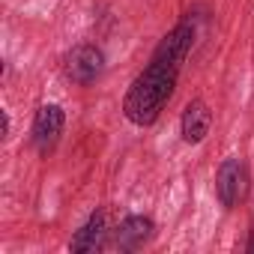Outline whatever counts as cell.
<instances>
[{"mask_svg": "<svg viewBox=\"0 0 254 254\" xmlns=\"http://www.w3.org/2000/svg\"><path fill=\"white\" fill-rule=\"evenodd\" d=\"M191 42H194V27L189 21L177 24L162 39V45L156 48L150 66L135 78V84L129 87V93H126L123 111L129 117V123L153 126L159 120L162 108L174 96V87H177L180 69H183V63H186V57L191 51Z\"/></svg>", "mask_w": 254, "mask_h": 254, "instance_id": "6da1fadb", "label": "cell"}, {"mask_svg": "<svg viewBox=\"0 0 254 254\" xmlns=\"http://www.w3.org/2000/svg\"><path fill=\"white\" fill-rule=\"evenodd\" d=\"M105 72V54L96 45H75L66 54V78L87 87Z\"/></svg>", "mask_w": 254, "mask_h": 254, "instance_id": "7a4b0ae2", "label": "cell"}, {"mask_svg": "<svg viewBox=\"0 0 254 254\" xmlns=\"http://www.w3.org/2000/svg\"><path fill=\"white\" fill-rule=\"evenodd\" d=\"M215 191H218V200L221 206L233 209L245 191H248V171L239 159H224L221 168H218V177H215Z\"/></svg>", "mask_w": 254, "mask_h": 254, "instance_id": "3957f363", "label": "cell"}, {"mask_svg": "<svg viewBox=\"0 0 254 254\" xmlns=\"http://www.w3.org/2000/svg\"><path fill=\"white\" fill-rule=\"evenodd\" d=\"M63 123H66V114H63L60 105H42L36 111V120H33V144H36V150L42 156H48L57 147V141L63 135Z\"/></svg>", "mask_w": 254, "mask_h": 254, "instance_id": "277c9868", "label": "cell"}, {"mask_svg": "<svg viewBox=\"0 0 254 254\" xmlns=\"http://www.w3.org/2000/svg\"><path fill=\"white\" fill-rule=\"evenodd\" d=\"M212 129V111L203 99H194L186 105L183 111V120H180V132H183V141L186 144H200Z\"/></svg>", "mask_w": 254, "mask_h": 254, "instance_id": "5b68a950", "label": "cell"}, {"mask_svg": "<svg viewBox=\"0 0 254 254\" xmlns=\"http://www.w3.org/2000/svg\"><path fill=\"white\" fill-rule=\"evenodd\" d=\"M153 218L147 215H129L117 227V248L120 251H138L153 239Z\"/></svg>", "mask_w": 254, "mask_h": 254, "instance_id": "8992f818", "label": "cell"}, {"mask_svg": "<svg viewBox=\"0 0 254 254\" xmlns=\"http://www.w3.org/2000/svg\"><path fill=\"white\" fill-rule=\"evenodd\" d=\"M105 209H99V212H93L90 218H87V224L72 236V251H78V254H90V251H99L102 245H105Z\"/></svg>", "mask_w": 254, "mask_h": 254, "instance_id": "52a82bcc", "label": "cell"}, {"mask_svg": "<svg viewBox=\"0 0 254 254\" xmlns=\"http://www.w3.org/2000/svg\"><path fill=\"white\" fill-rule=\"evenodd\" d=\"M245 248H248V254H254V233H251V239H248V245H245Z\"/></svg>", "mask_w": 254, "mask_h": 254, "instance_id": "ba28073f", "label": "cell"}]
</instances>
